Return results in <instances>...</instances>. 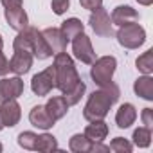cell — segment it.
<instances>
[{"instance_id":"obj_20","label":"cell","mask_w":153,"mask_h":153,"mask_svg":"<svg viewBox=\"0 0 153 153\" xmlns=\"http://www.w3.org/2000/svg\"><path fill=\"white\" fill-rule=\"evenodd\" d=\"M59 31H61V34L65 36L67 42H72L78 34L85 33V25H83V22H81L79 18H67V20L61 24Z\"/></svg>"},{"instance_id":"obj_25","label":"cell","mask_w":153,"mask_h":153,"mask_svg":"<svg viewBox=\"0 0 153 153\" xmlns=\"http://www.w3.org/2000/svg\"><path fill=\"white\" fill-rule=\"evenodd\" d=\"M85 90H87V85L83 83V79L76 85L70 92H67V94H63V97H65V101L68 103V106H74V105H78L79 101H81V97H83V94H85Z\"/></svg>"},{"instance_id":"obj_6","label":"cell","mask_w":153,"mask_h":153,"mask_svg":"<svg viewBox=\"0 0 153 153\" xmlns=\"http://www.w3.org/2000/svg\"><path fill=\"white\" fill-rule=\"evenodd\" d=\"M72 54L76 59H79L81 63H87V65H92L96 61V51L92 47L90 38L85 33L78 34L72 40Z\"/></svg>"},{"instance_id":"obj_10","label":"cell","mask_w":153,"mask_h":153,"mask_svg":"<svg viewBox=\"0 0 153 153\" xmlns=\"http://www.w3.org/2000/svg\"><path fill=\"white\" fill-rule=\"evenodd\" d=\"M0 117H2L4 128H13L20 123L22 119V110L20 105L16 103V99H9V101H2L0 103Z\"/></svg>"},{"instance_id":"obj_19","label":"cell","mask_w":153,"mask_h":153,"mask_svg":"<svg viewBox=\"0 0 153 153\" xmlns=\"http://www.w3.org/2000/svg\"><path fill=\"white\" fill-rule=\"evenodd\" d=\"M68 103L65 101V97L63 96H54V97H51L49 101H47V105H45V110L49 112V115L54 119V121H59L61 117H65L67 115V112H68Z\"/></svg>"},{"instance_id":"obj_26","label":"cell","mask_w":153,"mask_h":153,"mask_svg":"<svg viewBox=\"0 0 153 153\" xmlns=\"http://www.w3.org/2000/svg\"><path fill=\"white\" fill-rule=\"evenodd\" d=\"M108 148H110V151H115V153H130L133 149V144L124 137H115Z\"/></svg>"},{"instance_id":"obj_13","label":"cell","mask_w":153,"mask_h":153,"mask_svg":"<svg viewBox=\"0 0 153 153\" xmlns=\"http://www.w3.org/2000/svg\"><path fill=\"white\" fill-rule=\"evenodd\" d=\"M31 47H33V56H34L36 59H47V58L52 56L49 45H47L45 40H43L42 31H38V29H34V27H31Z\"/></svg>"},{"instance_id":"obj_28","label":"cell","mask_w":153,"mask_h":153,"mask_svg":"<svg viewBox=\"0 0 153 153\" xmlns=\"http://www.w3.org/2000/svg\"><path fill=\"white\" fill-rule=\"evenodd\" d=\"M51 7H52V11H54L56 15H63V13H67L68 7H70V0H52V2H51Z\"/></svg>"},{"instance_id":"obj_5","label":"cell","mask_w":153,"mask_h":153,"mask_svg":"<svg viewBox=\"0 0 153 153\" xmlns=\"http://www.w3.org/2000/svg\"><path fill=\"white\" fill-rule=\"evenodd\" d=\"M52 88H56V72H54V67L51 65L45 70H42V72L33 76L31 90L36 96H47Z\"/></svg>"},{"instance_id":"obj_21","label":"cell","mask_w":153,"mask_h":153,"mask_svg":"<svg viewBox=\"0 0 153 153\" xmlns=\"http://www.w3.org/2000/svg\"><path fill=\"white\" fill-rule=\"evenodd\" d=\"M90 148H92V140L87 139L83 133H76L68 140V149L74 153H90Z\"/></svg>"},{"instance_id":"obj_31","label":"cell","mask_w":153,"mask_h":153,"mask_svg":"<svg viewBox=\"0 0 153 153\" xmlns=\"http://www.w3.org/2000/svg\"><path fill=\"white\" fill-rule=\"evenodd\" d=\"M9 72V59L6 58V54L0 49V76H6Z\"/></svg>"},{"instance_id":"obj_27","label":"cell","mask_w":153,"mask_h":153,"mask_svg":"<svg viewBox=\"0 0 153 153\" xmlns=\"http://www.w3.org/2000/svg\"><path fill=\"white\" fill-rule=\"evenodd\" d=\"M36 140H38V135L34 131H22L18 135V146L24 149H34Z\"/></svg>"},{"instance_id":"obj_8","label":"cell","mask_w":153,"mask_h":153,"mask_svg":"<svg viewBox=\"0 0 153 153\" xmlns=\"http://www.w3.org/2000/svg\"><path fill=\"white\" fill-rule=\"evenodd\" d=\"M13 58L9 59V70L15 72L16 76H24L31 70L33 67V52L27 51V49H13Z\"/></svg>"},{"instance_id":"obj_35","label":"cell","mask_w":153,"mask_h":153,"mask_svg":"<svg viewBox=\"0 0 153 153\" xmlns=\"http://www.w3.org/2000/svg\"><path fill=\"white\" fill-rule=\"evenodd\" d=\"M4 130V123H2V117H0V131Z\"/></svg>"},{"instance_id":"obj_1","label":"cell","mask_w":153,"mask_h":153,"mask_svg":"<svg viewBox=\"0 0 153 153\" xmlns=\"http://www.w3.org/2000/svg\"><path fill=\"white\" fill-rule=\"evenodd\" d=\"M119 96H121V90L114 81H110L105 87H99V90H94L88 96V101H87V105L83 108V117L88 123L105 119L108 115L110 108L117 103Z\"/></svg>"},{"instance_id":"obj_32","label":"cell","mask_w":153,"mask_h":153,"mask_svg":"<svg viewBox=\"0 0 153 153\" xmlns=\"http://www.w3.org/2000/svg\"><path fill=\"white\" fill-rule=\"evenodd\" d=\"M4 6V9H9V7H20L24 6V0H0Z\"/></svg>"},{"instance_id":"obj_7","label":"cell","mask_w":153,"mask_h":153,"mask_svg":"<svg viewBox=\"0 0 153 153\" xmlns=\"http://www.w3.org/2000/svg\"><path fill=\"white\" fill-rule=\"evenodd\" d=\"M88 24L90 27L94 29V33L101 38H110L114 36V29H112V20H110V15L106 9H103V6L96 11H92L90 18H88Z\"/></svg>"},{"instance_id":"obj_16","label":"cell","mask_w":153,"mask_h":153,"mask_svg":"<svg viewBox=\"0 0 153 153\" xmlns=\"http://www.w3.org/2000/svg\"><path fill=\"white\" fill-rule=\"evenodd\" d=\"M135 119H137V110L131 103H124L119 106V110L115 114V124L119 128H123V130L130 128L135 123Z\"/></svg>"},{"instance_id":"obj_2","label":"cell","mask_w":153,"mask_h":153,"mask_svg":"<svg viewBox=\"0 0 153 153\" xmlns=\"http://www.w3.org/2000/svg\"><path fill=\"white\" fill-rule=\"evenodd\" d=\"M54 72H56V88L61 90V94H67L70 92L76 85L81 81L79 74H78V68L74 65V59L65 52H58L54 54Z\"/></svg>"},{"instance_id":"obj_15","label":"cell","mask_w":153,"mask_h":153,"mask_svg":"<svg viewBox=\"0 0 153 153\" xmlns=\"http://www.w3.org/2000/svg\"><path fill=\"white\" fill-rule=\"evenodd\" d=\"M110 20H112L114 25L119 27V25H124V24H130V22H139V13L131 6H117L112 11Z\"/></svg>"},{"instance_id":"obj_12","label":"cell","mask_w":153,"mask_h":153,"mask_svg":"<svg viewBox=\"0 0 153 153\" xmlns=\"http://www.w3.org/2000/svg\"><path fill=\"white\" fill-rule=\"evenodd\" d=\"M4 16L7 20L9 27L15 29V31H24V29L29 27V18H27V13L24 11V6L4 9Z\"/></svg>"},{"instance_id":"obj_34","label":"cell","mask_w":153,"mask_h":153,"mask_svg":"<svg viewBox=\"0 0 153 153\" xmlns=\"http://www.w3.org/2000/svg\"><path fill=\"white\" fill-rule=\"evenodd\" d=\"M4 47V38H2V34H0V49Z\"/></svg>"},{"instance_id":"obj_29","label":"cell","mask_w":153,"mask_h":153,"mask_svg":"<svg viewBox=\"0 0 153 153\" xmlns=\"http://www.w3.org/2000/svg\"><path fill=\"white\" fill-rule=\"evenodd\" d=\"M79 4L83 9H88V11H96L103 6V0H79Z\"/></svg>"},{"instance_id":"obj_36","label":"cell","mask_w":153,"mask_h":153,"mask_svg":"<svg viewBox=\"0 0 153 153\" xmlns=\"http://www.w3.org/2000/svg\"><path fill=\"white\" fill-rule=\"evenodd\" d=\"M2 149H4V146H2V142H0V151H2Z\"/></svg>"},{"instance_id":"obj_3","label":"cell","mask_w":153,"mask_h":153,"mask_svg":"<svg viewBox=\"0 0 153 153\" xmlns=\"http://www.w3.org/2000/svg\"><path fill=\"white\" fill-rule=\"evenodd\" d=\"M115 38H117L119 45L124 47V49H139L146 42V31L140 24L130 22V24L119 25V29L115 33Z\"/></svg>"},{"instance_id":"obj_18","label":"cell","mask_w":153,"mask_h":153,"mask_svg":"<svg viewBox=\"0 0 153 153\" xmlns=\"http://www.w3.org/2000/svg\"><path fill=\"white\" fill-rule=\"evenodd\" d=\"M133 92L146 101H153V78L149 74L139 76L133 83Z\"/></svg>"},{"instance_id":"obj_24","label":"cell","mask_w":153,"mask_h":153,"mask_svg":"<svg viewBox=\"0 0 153 153\" xmlns=\"http://www.w3.org/2000/svg\"><path fill=\"white\" fill-rule=\"evenodd\" d=\"M135 65L142 74H151L153 72V49H148L146 52H142L135 59Z\"/></svg>"},{"instance_id":"obj_9","label":"cell","mask_w":153,"mask_h":153,"mask_svg":"<svg viewBox=\"0 0 153 153\" xmlns=\"http://www.w3.org/2000/svg\"><path fill=\"white\" fill-rule=\"evenodd\" d=\"M22 94H24V81L20 79V76L0 79V103L9 99H18Z\"/></svg>"},{"instance_id":"obj_17","label":"cell","mask_w":153,"mask_h":153,"mask_svg":"<svg viewBox=\"0 0 153 153\" xmlns=\"http://www.w3.org/2000/svg\"><path fill=\"white\" fill-rule=\"evenodd\" d=\"M83 135H85L87 139H90L92 142H103V140L106 139V135H108V124H106L103 119H99V121H90V124H87Z\"/></svg>"},{"instance_id":"obj_11","label":"cell","mask_w":153,"mask_h":153,"mask_svg":"<svg viewBox=\"0 0 153 153\" xmlns=\"http://www.w3.org/2000/svg\"><path fill=\"white\" fill-rule=\"evenodd\" d=\"M42 34H43V40L49 45V49H51L52 54H58V52H61V51L67 49L68 42L65 40V36L61 34V31L58 27H47V29L42 31Z\"/></svg>"},{"instance_id":"obj_23","label":"cell","mask_w":153,"mask_h":153,"mask_svg":"<svg viewBox=\"0 0 153 153\" xmlns=\"http://www.w3.org/2000/svg\"><path fill=\"white\" fill-rule=\"evenodd\" d=\"M131 139H133V144L137 148H148L151 144V128H146V126L137 128L133 131Z\"/></svg>"},{"instance_id":"obj_14","label":"cell","mask_w":153,"mask_h":153,"mask_svg":"<svg viewBox=\"0 0 153 153\" xmlns=\"http://www.w3.org/2000/svg\"><path fill=\"white\" fill-rule=\"evenodd\" d=\"M29 121H31V124L33 126H36V128H40V130H51L52 126H54V119L49 115V112L45 110V106H42V105H38V106H34L31 112H29Z\"/></svg>"},{"instance_id":"obj_30","label":"cell","mask_w":153,"mask_h":153,"mask_svg":"<svg viewBox=\"0 0 153 153\" xmlns=\"http://www.w3.org/2000/svg\"><path fill=\"white\" fill-rule=\"evenodd\" d=\"M140 119H142V124L146 128H151L153 126V110L151 108H144L142 114H140Z\"/></svg>"},{"instance_id":"obj_33","label":"cell","mask_w":153,"mask_h":153,"mask_svg":"<svg viewBox=\"0 0 153 153\" xmlns=\"http://www.w3.org/2000/svg\"><path fill=\"white\" fill-rule=\"evenodd\" d=\"M137 2H139L140 6H151V4H153V0H137Z\"/></svg>"},{"instance_id":"obj_22","label":"cell","mask_w":153,"mask_h":153,"mask_svg":"<svg viewBox=\"0 0 153 153\" xmlns=\"http://www.w3.org/2000/svg\"><path fill=\"white\" fill-rule=\"evenodd\" d=\"M56 149H58V140H56L54 135H51V133H42V135H38L34 151L51 153V151H56Z\"/></svg>"},{"instance_id":"obj_4","label":"cell","mask_w":153,"mask_h":153,"mask_svg":"<svg viewBox=\"0 0 153 153\" xmlns=\"http://www.w3.org/2000/svg\"><path fill=\"white\" fill-rule=\"evenodd\" d=\"M115 68H117V59L114 56H101V58H96V61L92 63L90 76L97 87H105L112 81Z\"/></svg>"}]
</instances>
